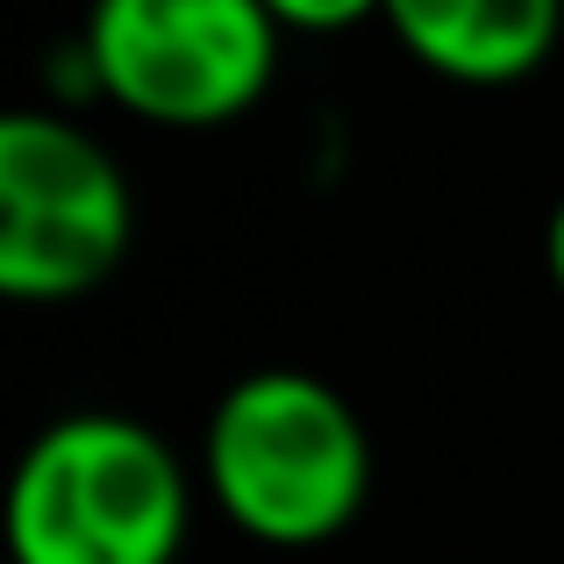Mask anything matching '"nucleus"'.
<instances>
[{"mask_svg":"<svg viewBox=\"0 0 564 564\" xmlns=\"http://www.w3.org/2000/svg\"><path fill=\"white\" fill-rule=\"evenodd\" d=\"M200 494L264 551H322L372 500V436L329 379L264 365L215 393L200 429Z\"/></svg>","mask_w":564,"mask_h":564,"instance_id":"f257e3e1","label":"nucleus"},{"mask_svg":"<svg viewBox=\"0 0 564 564\" xmlns=\"http://www.w3.org/2000/svg\"><path fill=\"white\" fill-rule=\"evenodd\" d=\"M200 471L151 422L57 414L8 471V564H180Z\"/></svg>","mask_w":564,"mask_h":564,"instance_id":"f03ea898","label":"nucleus"},{"mask_svg":"<svg viewBox=\"0 0 564 564\" xmlns=\"http://www.w3.org/2000/svg\"><path fill=\"white\" fill-rule=\"evenodd\" d=\"M137 243L129 172L72 108L0 115V301L72 307Z\"/></svg>","mask_w":564,"mask_h":564,"instance_id":"7ed1b4c3","label":"nucleus"},{"mask_svg":"<svg viewBox=\"0 0 564 564\" xmlns=\"http://www.w3.org/2000/svg\"><path fill=\"white\" fill-rule=\"evenodd\" d=\"M279 36L264 0H94L72 43L108 108L151 129H229L272 94Z\"/></svg>","mask_w":564,"mask_h":564,"instance_id":"20e7f679","label":"nucleus"},{"mask_svg":"<svg viewBox=\"0 0 564 564\" xmlns=\"http://www.w3.org/2000/svg\"><path fill=\"white\" fill-rule=\"evenodd\" d=\"M393 43L451 86H522L564 43V0H386Z\"/></svg>","mask_w":564,"mask_h":564,"instance_id":"39448f33","label":"nucleus"},{"mask_svg":"<svg viewBox=\"0 0 564 564\" xmlns=\"http://www.w3.org/2000/svg\"><path fill=\"white\" fill-rule=\"evenodd\" d=\"M286 36H344V29H365L386 14V0H264Z\"/></svg>","mask_w":564,"mask_h":564,"instance_id":"423d86ee","label":"nucleus"},{"mask_svg":"<svg viewBox=\"0 0 564 564\" xmlns=\"http://www.w3.org/2000/svg\"><path fill=\"white\" fill-rule=\"evenodd\" d=\"M543 272H551V293L564 301V193H557L551 221H543Z\"/></svg>","mask_w":564,"mask_h":564,"instance_id":"0eeeda50","label":"nucleus"}]
</instances>
